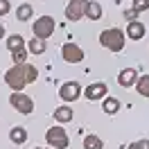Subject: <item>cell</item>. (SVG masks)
<instances>
[{
    "label": "cell",
    "mask_w": 149,
    "mask_h": 149,
    "mask_svg": "<svg viewBox=\"0 0 149 149\" xmlns=\"http://www.w3.org/2000/svg\"><path fill=\"white\" fill-rule=\"evenodd\" d=\"M100 43H102V47L111 50V52H122L124 43H127V34L120 27H109L100 34Z\"/></svg>",
    "instance_id": "6da1fadb"
},
{
    "label": "cell",
    "mask_w": 149,
    "mask_h": 149,
    "mask_svg": "<svg viewBox=\"0 0 149 149\" xmlns=\"http://www.w3.org/2000/svg\"><path fill=\"white\" fill-rule=\"evenodd\" d=\"M5 84L9 86L14 93H23L27 86V74H25V63H14L5 72Z\"/></svg>",
    "instance_id": "7a4b0ae2"
},
{
    "label": "cell",
    "mask_w": 149,
    "mask_h": 149,
    "mask_svg": "<svg viewBox=\"0 0 149 149\" xmlns=\"http://www.w3.org/2000/svg\"><path fill=\"white\" fill-rule=\"evenodd\" d=\"M54 27H56V20L52 16H38L34 23H32V34L34 38H41V41H45L54 34Z\"/></svg>",
    "instance_id": "3957f363"
},
{
    "label": "cell",
    "mask_w": 149,
    "mask_h": 149,
    "mask_svg": "<svg viewBox=\"0 0 149 149\" xmlns=\"http://www.w3.org/2000/svg\"><path fill=\"white\" fill-rule=\"evenodd\" d=\"M45 142L52 149H65L70 145V138H68V133H65L63 127H52V129L45 131Z\"/></svg>",
    "instance_id": "277c9868"
},
{
    "label": "cell",
    "mask_w": 149,
    "mask_h": 149,
    "mask_svg": "<svg viewBox=\"0 0 149 149\" xmlns=\"http://www.w3.org/2000/svg\"><path fill=\"white\" fill-rule=\"evenodd\" d=\"M9 104L20 113V115H29L34 113V100L25 93H11L9 95Z\"/></svg>",
    "instance_id": "5b68a950"
},
{
    "label": "cell",
    "mask_w": 149,
    "mask_h": 149,
    "mask_svg": "<svg viewBox=\"0 0 149 149\" xmlns=\"http://www.w3.org/2000/svg\"><path fill=\"white\" fill-rule=\"evenodd\" d=\"M86 5H88V0H68V5H65V18L70 23L81 20L86 16Z\"/></svg>",
    "instance_id": "8992f818"
},
{
    "label": "cell",
    "mask_w": 149,
    "mask_h": 149,
    "mask_svg": "<svg viewBox=\"0 0 149 149\" xmlns=\"http://www.w3.org/2000/svg\"><path fill=\"white\" fill-rule=\"evenodd\" d=\"M81 84L79 81H65V84H61V88H59V97L63 100V102H74V100H79L81 97Z\"/></svg>",
    "instance_id": "52a82bcc"
},
{
    "label": "cell",
    "mask_w": 149,
    "mask_h": 149,
    "mask_svg": "<svg viewBox=\"0 0 149 149\" xmlns=\"http://www.w3.org/2000/svg\"><path fill=\"white\" fill-rule=\"evenodd\" d=\"M61 56H63V61H68V63H81L84 61V50L77 45V43H63Z\"/></svg>",
    "instance_id": "ba28073f"
},
{
    "label": "cell",
    "mask_w": 149,
    "mask_h": 149,
    "mask_svg": "<svg viewBox=\"0 0 149 149\" xmlns=\"http://www.w3.org/2000/svg\"><path fill=\"white\" fill-rule=\"evenodd\" d=\"M106 95H109V88H106V84H104V81H95V84L86 86V91H84V97H86V100H91V102L104 100Z\"/></svg>",
    "instance_id": "9c48e42d"
},
{
    "label": "cell",
    "mask_w": 149,
    "mask_h": 149,
    "mask_svg": "<svg viewBox=\"0 0 149 149\" xmlns=\"http://www.w3.org/2000/svg\"><path fill=\"white\" fill-rule=\"evenodd\" d=\"M124 34H127L129 41H140V38L147 34V27H145V23H140V20H129Z\"/></svg>",
    "instance_id": "30bf717a"
},
{
    "label": "cell",
    "mask_w": 149,
    "mask_h": 149,
    "mask_svg": "<svg viewBox=\"0 0 149 149\" xmlns=\"http://www.w3.org/2000/svg\"><path fill=\"white\" fill-rule=\"evenodd\" d=\"M136 81H138L136 68H124V70H120V74H118V84H120L122 88H131V86H136Z\"/></svg>",
    "instance_id": "8fae6325"
},
{
    "label": "cell",
    "mask_w": 149,
    "mask_h": 149,
    "mask_svg": "<svg viewBox=\"0 0 149 149\" xmlns=\"http://www.w3.org/2000/svg\"><path fill=\"white\" fill-rule=\"evenodd\" d=\"M102 106H104V113L115 115V113L120 111V100H118V97H113V95H106V97L102 100Z\"/></svg>",
    "instance_id": "7c38bea8"
},
{
    "label": "cell",
    "mask_w": 149,
    "mask_h": 149,
    "mask_svg": "<svg viewBox=\"0 0 149 149\" xmlns=\"http://www.w3.org/2000/svg\"><path fill=\"white\" fill-rule=\"evenodd\" d=\"M9 138H11V142H16V145H25L27 138H29V133H27L25 127H14V129L9 131Z\"/></svg>",
    "instance_id": "4fadbf2b"
},
{
    "label": "cell",
    "mask_w": 149,
    "mask_h": 149,
    "mask_svg": "<svg viewBox=\"0 0 149 149\" xmlns=\"http://www.w3.org/2000/svg\"><path fill=\"white\" fill-rule=\"evenodd\" d=\"M86 18H91V20L102 18V5L97 0H88V5H86Z\"/></svg>",
    "instance_id": "5bb4252c"
},
{
    "label": "cell",
    "mask_w": 149,
    "mask_h": 149,
    "mask_svg": "<svg viewBox=\"0 0 149 149\" xmlns=\"http://www.w3.org/2000/svg\"><path fill=\"white\" fill-rule=\"evenodd\" d=\"M7 50H9V52L25 50V38H23V34H11V36L7 38Z\"/></svg>",
    "instance_id": "9a60e30c"
},
{
    "label": "cell",
    "mask_w": 149,
    "mask_h": 149,
    "mask_svg": "<svg viewBox=\"0 0 149 149\" xmlns=\"http://www.w3.org/2000/svg\"><path fill=\"white\" fill-rule=\"evenodd\" d=\"M34 16V9H32V5H27V2H20L18 9H16V18L20 20V23H25V20H29Z\"/></svg>",
    "instance_id": "2e32d148"
},
{
    "label": "cell",
    "mask_w": 149,
    "mask_h": 149,
    "mask_svg": "<svg viewBox=\"0 0 149 149\" xmlns=\"http://www.w3.org/2000/svg\"><path fill=\"white\" fill-rule=\"evenodd\" d=\"M45 50H47L45 41H41V38H32V41H27V52H32V54H43Z\"/></svg>",
    "instance_id": "e0dca14e"
},
{
    "label": "cell",
    "mask_w": 149,
    "mask_h": 149,
    "mask_svg": "<svg viewBox=\"0 0 149 149\" xmlns=\"http://www.w3.org/2000/svg\"><path fill=\"white\" fill-rule=\"evenodd\" d=\"M84 149H104V142L100 136H95V133H88L84 138Z\"/></svg>",
    "instance_id": "ac0fdd59"
},
{
    "label": "cell",
    "mask_w": 149,
    "mask_h": 149,
    "mask_svg": "<svg viewBox=\"0 0 149 149\" xmlns=\"http://www.w3.org/2000/svg\"><path fill=\"white\" fill-rule=\"evenodd\" d=\"M72 118L74 115H72V109H70V106H59L54 111V120L56 122H70Z\"/></svg>",
    "instance_id": "d6986e66"
},
{
    "label": "cell",
    "mask_w": 149,
    "mask_h": 149,
    "mask_svg": "<svg viewBox=\"0 0 149 149\" xmlns=\"http://www.w3.org/2000/svg\"><path fill=\"white\" fill-rule=\"evenodd\" d=\"M136 88H138V95H142V97H149V74H145V77H138Z\"/></svg>",
    "instance_id": "ffe728a7"
},
{
    "label": "cell",
    "mask_w": 149,
    "mask_h": 149,
    "mask_svg": "<svg viewBox=\"0 0 149 149\" xmlns=\"http://www.w3.org/2000/svg\"><path fill=\"white\" fill-rule=\"evenodd\" d=\"M25 74H27V84H34L38 79V70L32 63H25Z\"/></svg>",
    "instance_id": "44dd1931"
},
{
    "label": "cell",
    "mask_w": 149,
    "mask_h": 149,
    "mask_svg": "<svg viewBox=\"0 0 149 149\" xmlns=\"http://www.w3.org/2000/svg\"><path fill=\"white\" fill-rule=\"evenodd\" d=\"M27 47L25 50H16V52H11V59H14V63H27L25 59H27Z\"/></svg>",
    "instance_id": "7402d4cb"
},
{
    "label": "cell",
    "mask_w": 149,
    "mask_h": 149,
    "mask_svg": "<svg viewBox=\"0 0 149 149\" xmlns=\"http://www.w3.org/2000/svg\"><path fill=\"white\" fill-rule=\"evenodd\" d=\"M131 9L138 11V14H142V11L149 9V0H133V5H131Z\"/></svg>",
    "instance_id": "603a6c76"
},
{
    "label": "cell",
    "mask_w": 149,
    "mask_h": 149,
    "mask_svg": "<svg viewBox=\"0 0 149 149\" xmlns=\"http://www.w3.org/2000/svg\"><path fill=\"white\" fill-rule=\"evenodd\" d=\"M129 149H149V138H142V140H136V142H131Z\"/></svg>",
    "instance_id": "cb8c5ba5"
},
{
    "label": "cell",
    "mask_w": 149,
    "mask_h": 149,
    "mask_svg": "<svg viewBox=\"0 0 149 149\" xmlns=\"http://www.w3.org/2000/svg\"><path fill=\"white\" fill-rule=\"evenodd\" d=\"M11 11V2L9 0H0V16H7Z\"/></svg>",
    "instance_id": "d4e9b609"
},
{
    "label": "cell",
    "mask_w": 149,
    "mask_h": 149,
    "mask_svg": "<svg viewBox=\"0 0 149 149\" xmlns=\"http://www.w3.org/2000/svg\"><path fill=\"white\" fill-rule=\"evenodd\" d=\"M136 16H138V11H133V9L124 11V18H127V20H136Z\"/></svg>",
    "instance_id": "484cf974"
},
{
    "label": "cell",
    "mask_w": 149,
    "mask_h": 149,
    "mask_svg": "<svg viewBox=\"0 0 149 149\" xmlns=\"http://www.w3.org/2000/svg\"><path fill=\"white\" fill-rule=\"evenodd\" d=\"M2 38H5V25L0 23V41H2Z\"/></svg>",
    "instance_id": "4316f807"
},
{
    "label": "cell",
    "mask_w": 149,
    "mask_h": 149,
    "mask_svg": "<svg viewBox=\"0 0 149 149\" xmlns=\"http://www.w3.org/2000/svg\"><path fill=\"white\" fill-rule=\"evenodd\" d=\"M50 149H52V147H50Z\"/></svg>",
    "instance_id": "83f0119b"
},
{
    "label": "cell",
    "mask_w": 149,
    "mask_h": 149,
    "mask_svg": "<svg viewBox=\"0 0 149 149\" xmlns=\"http://www.w3.org/2000/svg\"><path fill=\"white\" fill-rule=\"evenodd\" d=\"M36 149H38V147H36Z\"/></svg>",
    "instance_id": "f1b7e54d"
}]
</instances>
